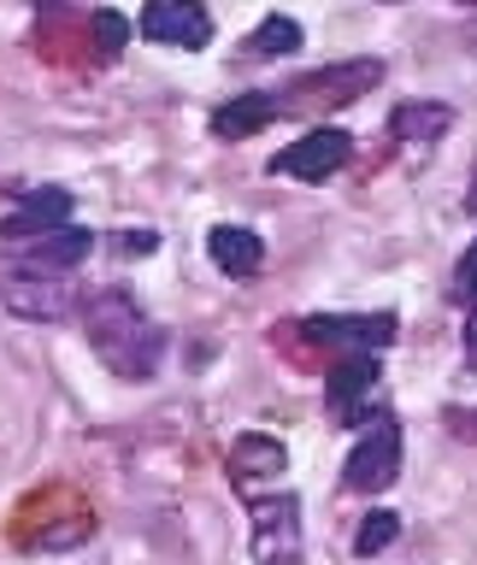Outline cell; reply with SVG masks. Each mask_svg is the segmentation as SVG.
Segmentation results:
<instances>
[{
  "mask_svg": "<svg viewBox=\"0 0 477 565\" xmlns=\"http://www.w3.org/2000/svg\"><path fill=\"white\" fill-rule=\"evenodd\" d=\"M83 330H88V348L100 353V365L124 383H141L159 371V353H166V330L153 324L148 312L136 307L130 289L106 282L83 300Z\"/></svg>",
  "mask_w": 477,
  "mask_h": 565,
  "instance_id": "cell-1",
  "label": "cell"
},
{
  "mask_svg": "<svg viewBox=\"0 0 477 565\" xmlns=\"http://www.w3.org/2000/svg\"><path fill=\"white\" fill-rule=\"evenodd\" d=\"M0 300H7L18 318L53 324V318H65L77 307V289H71V271H53V265H35L24 254H12L0 265Z\"/></svg>",
  "mask_w": 477,
  "mask_h": 565,
  "instance_id": "cell-2",
  "label": "cell"
},
{
  "mask_svg": "<svg viewBox=\"0 0 477 565\" xmlns=\"http://www.w3.org/2000/svg\"><path fill=\"white\" fill-rule=\"evenodd\" d=\"M378 83H383V60H342L300 77L295 88H277V95H283V113H325V106H353Z\"/></svg>",
  "mask_w": 477,
  "mask_h": 565,
  "instance_id": "cell-3",
  "label": "cell"
},
{
  "mask_svg": "<svg viewBox=\"0 0 477 565\" xmlns=\"http://www.w3.org/2000/svg\"><path fill=\"white\" fill-rule=\"evenodd\" d=\"M401 477V424L389 413H371L365 418V436L353 441L348 466H342V483L360 489V494H383L389 483Z\"/></svg>",
  "mask_w": 477,
  "mask_h": 565,
  "instance_id": "cell-4",
  "label": "cell"
},
{
  "mask_svg": "<svg viewBox=\"0 0 477 565\" xmlns=\"http://www.w3.org/2000/svg\"><path fill=\"white\" fill-rule=\"evenodd\" d=\"M353 153V136L348 130H312L289 141L283 153H272V177H295V183H325V177H336L348 166Z\"/></svg>",
  "mask_w": 477,
  "mask_h": 565,
  "instance_id": "cell-5",
  "label": "cell"
},
{
  "mask_svg": "<svg viewBox=\"0 0 477 565\" xmlns=\"http://www.w3.org/2000/svg\"><path fill=\"white\" fill-rule=\"evenodd\" d=\"M259 565H295L300 559V507L295 494H265L254 501V536H247Z\"/></svg>",
  "mask_w": 477,
  "mask_h": 565,
  "instance_id": "cell-6",
  "label": "cell"
},
{
  "mask_svg": "<svg viewBox=\"0 0 477 565\" xmlns=\"http://www.w3.org/2000/svg\"><path fill=\"white\" fill-rule=\"evenodd\" d=\"M141 35L159 47H206L212 42V12L201 7V0H148L141 7Z\"/></svg>",
  "mask_w": 477,
  "mask_h": 565,
  "instance_id": "cell-7",
  "label": "cell"
},
{
  "mask_svg": "<svg viewBox=\"0 0 477 565\" xmlns=\"http://www.w3.org/2000/svg\"><path fill=\"white\" fill-rule=\"evenodd\" d=\"M300 330H307V342H318V348H336V353H353V348H371V353H378V348H389V342H395V318H389V312H360V318H353V312H342V318H307V324H300Z\"/></svg>",
  "mask_w": 477,
  "mask_h": 565,
  "instance_id": "cell-8",
  "label": "cell"
},
{
  "mask_svg": "<svg viewBox=\"0 0 477 565\" xmlns=\"http://www.w3.org/2000/svg\"><path fill=\"white\" fill-rule=\"evenodd\" d=\"M371 383H378V360H371V348H353L342 353V360L330 365V413L342 424H365V395Z\"/></svg>",
  "mask_w": 477,
  "mask_h": 565,
  "instance_id": "cell-9",
  "label": "cell"
},
{
  "mask_svg": "<svg viewBox=\"0 0 477 565\" xmlns=\"http://www.w3.org/2000/svg\"><path fill=\"white\" fill-rule=\"evenodd\" d=\"M7 254H24L35 265H53V271H71V265H83L88 254H95V236L77 224H53L42 230V236H24V242H0Z\"/></svg>",
  "mask_w": 477,
  "mask_h": 565,
  "instance_id": "cell-10",
  "label": "cell"
},
{
  "mask_svg": "<svg viewBox=\"0 0 477 565\" xmlns=\"http://www.w3.org/2000/svg\"><path fill=\"white\" fill-rule=\"evenodd\" d=\"M289 471V448H283L277 436H259V430H247L236 448H230V477H236V489H259V483H272V477Z\"/></svg>",
  "mask_w": 477,
  "mask_h": 565,
  "instance_id": "cell-11",
  "label": "cell"
},
{
  "mask_svg": "<svg viewBox=\"0 0 477 565\" xmlns=\"http://www.w3.org/2000/svg\"><path fill=\"white\" fill-rule=\"evenodd\" d=\"M65 218H71V194H65V189H35V194H24V201H18V212H12V218L0 224V242L42 236V230L65 224Z\"/></svg>",
  "mask_w": 477,
  "mask_h": 565,
  "instance_id": "cell-12",
  "label": "cell"
},
{
  "mask_svg": "<svg viewBox=\"0 0 477 565\" xmlns=\"http://www.w3.org/2000/svg\"><path fill=\"white\" fill-rule=\"evenodd\" d=\"M272 118H283V95H277V88H272V95H236L230 106L212 113V136H219V141H242V136H259Z\"/></svg>",
  "mask_w": 477,
  "mask_h": 565,
  "instance_id": "cell-13",
  "label": "cell"
},
{
  "mask_svg": "<svg viewBox=\"0 0 477 565\" xmlns=\"http://www.w3.org/2000/svg\"><path fill=\"white\" fill-rule=\"evenodd\" d=\"M206 254H212V265H219L224 277H254L265 265V242L254 236V230H242V224H212Z\"/></svg>",
  "mask_w": 477,
  "mask_h": 565,
  "instance_id": "cell-14",
  "label": "cell"
},
{
  "mask_svg": "<svg viewBox=\"0 0 477 565\" xmlns=\"http://www.w3.org/2000/svg\"><path fill=\"white\" fill-rule=\"evenodd\" d=\"M395 141H406V148H431V141H442L454 130V106H442V100H406L395 106Z\"/></svg>",
  "mask_w": 477,
  "mask_h": 565,
  "instance_id": "cell-15",
  "label": "cell"
},
{
  "mask_svg": "<svg viewBox=\"0 0 477 565\" xmlns=\"http://www.w3.org/2000/svg\"><path fill=\"white\" fill-rule=\"evenodd\" d=\"M247 47H254L259 60H277V53H295V47H300V24H295V18H283V12H272V18H265V24H259L254 35H247Z\"/></svg>",
  "mask_w": 477,
  "mask_h": 565,
  "instance_id": "cell-16",
  "label": "cell"
},
{
  "mask_svg": "<svg viewBox=\"0 0 477 565\" xmlns=\"http://www.w3.org/2000/svg\"><path fill=\"white\" fill-rule=\"evenodd\" d=\"M395 536H401V519H395V512H365V524H360V536H353V547L371 559V554H383Z\"/></svg>",
  "mask_w": 477,
  "mask_h": 565,
  "instance_id": "cell-17",
  "label": "cell"
},
{
  "mask_svg": "<svg viewBox=\"0 0 477 565\" xmlns=\"http://www.w3.org/2000/svg\"><path fill=\"white\" fill-rule=\"evenodd\" d=\"M454 295H459V300L477 295V242H471L466 254H459V265H454Z\"/></svg>",
  "mask_w": 477,
  "mask_h": 565,
  "instance_id": "cell-18",
  "label": "cell"
},
{
  "mask_svg": "<svg viewBox=\"0 0 477 565\" xmlns=\"http://www.w3.org/2000/svg\"><path fill=\"white\" fill-rule=\"evenodd\" d=\"M95 35L106 42V53H118V42H124V24H118V12H100V24H95Z\"/></svg>",
  "mask_w": 477,
  "mask_h": 565,
  "instance_id": "cell-19",
  "label": "cell"
},
{
  "mask_svg": "<svg viewBox=\"0 0 477 565\" xmlns=\"http://www.w3.org/2000/svg\"><path fill=\"white\" fill-rule=\"evenodd\" d=\"M124 247H130V254H153L159 236H153V230H124Z\"/></svg>",
  "mask_w": 477,
  "mask_h": 565,
  "instance_id": "cell-20",
  "label": "cell"
},
{
  "mask_svg": "<svg viewBox=\"0 0 477 565\" xmlns=\"http://www.w3.org/2000/svg\"><path fill=\"white\" fill-rule=\"evenodd\" d=\"M448 418H454V430H459V436H477V418H471V413H448Z\"/></svg>",
  "mask_w": 477,
  "mask_h": 565,
  "instance_id": "cell-21",
  "label": "cell"
},
{
  "mask_svg": "<svg viewBox=\"0 0 477 565\" xmlns=\"http://www.w3.org/2000/svg\"><path fill=\"white\" fill-rule=\"evenodd\" d=\"M466 360L477 365V312H471V324H466Z\"/></svg>",
  "mask_w": 477,
  "mask_h": 565,
  "instance_id": "cell-22",
  "label": "cell"
},
{
  "mask_svg": "<svg viewBox=\"0 0 477 565\" xmlns=\"http://www.w3.org/2000/svg\"><path fill=\"white\" fill-rule=\"evenodd\" d=\"M466 212L477 218V166H471V189H466Z\"/></svg>",
  "mask_w": 477,
  "mask_h": 565,
  "instance_id": "cell-23",
  "label": "cell"
},
{
  "mask_svg": "<svg viewBox=\"0 0 477 565\" xmlns=\"http://www.w3.org/2000/svg\"><path fill=\"white\" fill-rule=\"evenodd\" d=\"M378 7H401V0H378Z\"/></svg>",
  "mask_w": 477,
  "mask_h": 565,
  "instance_id": "cell-24",
  "label": "cell"
},
{
  "mask_svg": "<svg viewBox=\"0 0 477 565\" xmlns=\"http://www.w3.org/2000/svg\"><path fill=\"white\" fill-rule=\"evenodd\" d=\"M454 7H477V0H454Z\"/></svg>",
  "mask_w": 477,
  "mask_h": 565,
  "instance_id": "cell-25",
  "label": "cell"
}]
</instances>
